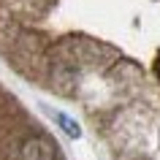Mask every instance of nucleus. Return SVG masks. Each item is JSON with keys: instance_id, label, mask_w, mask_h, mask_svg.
Returning <instances> with one entry per match:
<instances>
[{"instance_id": "1", "label": "nucleus", "mask_w": 160, "mask_h": 160, "mask_svg": "<svg viewBox=\"0 0 160 160\" xmlns=\"http://www.w3.org/2000/svg\"><path fill=\"white\" fill-rule=\"evenodd\" d=\"M22 160H54V147L43 136H30L22 144Z\"/></svg>"}, {"instance_id": "2", "label": "nucleus", "mask_w": 160, "mask_h": 160, "mask_svg": "<svg viewBox=\"0 0 160 160\" xmlns=\"http://www.w3.org/2000/svg\"><path fill=\"white\" fill-rule=\"evenodd\" d=\"M52 117H54V122H57V125L62 128V130H65L71 138H79V136H82V128H79V122H76V119H71L68 114H62V111H54Z\"/></svg>"}]
</instances>
